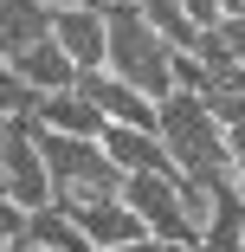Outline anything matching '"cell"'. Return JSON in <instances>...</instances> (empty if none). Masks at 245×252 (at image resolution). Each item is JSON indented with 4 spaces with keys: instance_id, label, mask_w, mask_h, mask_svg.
Returning <instances> with one entry per match:
<instances>
[{
    "instance_id": "15",
    "label": "cell",
    "mask_w": 245,
    "mask_h": 252,
    "mask_svg": "<svg viewBox=\"0 0 245 252\" xmlns=\"http://www.w3.org/2000/svg\"><path fill=\"white\" fill-rule=\"evenodd\" d=\"M0 246H7V252H26V246H32V214L13 207V200L0 207Z\"/></svg>"
},
{
    "instance_id": "14",
    "label": "cell",
    "mask_w": 245,
    "mask_h": 252,
    "mask_svg": "<svg viewBox=\"0 0 245 252\" xmlns=\"http://www.w3.org/2000/svg\"><path fill=\"white\" fill-rule=\"evenodd\" d=\"M32 246H52V252H97V246L84 239V226H78V220L58 207V200L32 214Z\"/></svg>"
},
{
    "instance_id": "1",
    "label": "cell",
    "mask_w": 245,
    "mask_h": 252,
    "mask_svg": "<svg viewBox=\"0 0 245 252\" xmlns=\"http://www.w3.org/2000/svg\"><path fill=\"white\" fill-rule=\"evenodd\" d=\"M162 142L174 156V175H187V181L213 188V181L239 175V149H232L226 123L207 110V97H193V91H174L162 104Z\"/></svg>"
},
{
    "instance_id": "6",
    "label": "cell",
    "mask_w": 245,
    "mask_h": 252,
    "mask_svg": "<svg viewBox=\"0 0 245 252\" xmlns=\"http://www.w3.org/2000/svg\"><path fill=\"white\" fill-rule=\"evenodd\" d=\"M78 91H84L90 104L110 117V129H162V104H155V97H142L136 84L110 78V71H90V78H78Z\"/></svg>"
},
{
    "instance_id": "13",
    "label": "cell",
    "mask_w": 245,
    "mask_h": 252,
    "mask_svg": "<svg viewBox=\"0 0 245 252\" xmlns=\"http://www.w3.org/2000/svg\"><path fill=\"white\" fill-rule=\"evenodd\" d=\"M136 7H142V20H149L168 45H174V52H200V26H193V13H187V0H136Z\"/></svg>"
},
{
    "instance_id": "9",
    "label": "cell",
    "mask_w": 245,
    "mask_h": 252,
    "mask_svg": "<svg viewBox=\"0 0 245 252\" xmlns=\"http://www.w3.org/2000/svg\"><path fill=\"white\" fill-rule=\"evenodd\" d=\"M104 149H110V162H116L129 181H136V175H174V156H168L162 129H110Z\"/></svg>"
},
{
    "instance_id": "2",
    "label": "cell",
    "mask_w": 245,
    "mask_h": 252,
    "mask_svg": "<svg viewBox=\"0 0 245 252\" xmlns=\"http://www.w3.org/2000/svg\"><path fill=\"white\" fill-rule=\"evenodd\" d=\"M110 13V78H123V84H136L142 97H155V104H168V97L181 91L174 84V45L149 26V20H142V7H136V0H123V7H104Z\"/></svg>"
},
{
    "instance_id": "19",
    "label": "cell",
    "mask_w": 245,
    "mask_h": 252,
    "mask_svg": "<svg viewBox=\"0 0 245 252\" xmlns=\"http://www.w3.org/2000/svg\"><path fill=\"white\" fill-rule=\"evenodd\" d=\"M116 252H168L162 239H136V246H116Z\"/></svg>"
},
{
    "instance_id": "20",
    "label": "cell",
    "mask_w": 245,
    "mask_h": 252,
    "mask_svg": "<svg viewBox=\"0 0 245 252\" xmlns=\"http://www.w3.org/2000/svg\"><path fill=\"white\" fill-rule=\"evenodd\" d=\"M232 149H239V175H232V181H239V194H245V136H232Z\"/></svg>"
},
{
    "instance_id": "3",
    "label": "cell",
    "mask_w": 245,
    "mask_h": 252,
    "mask_svg": "<svg viewBox=\"0 0 245 252\" xmlns=\"http://www.w3.org/2000/svg\"><path fill=\"white\" fill-rule=\"evenodd\" d=\"M0 188H7V200L26 207V214H39V207L58 200L52 168H45V149H39V123L0 117Z\"/></svg>"
},
{
    "instance_id": "22",
    "label": "cell",
    "mask_w": 245,
    "mask_h": 252,
    "mask_svg": "<svg viewBox=\"0 0 245 252\" xmlns=\"http://www.w3.org/2000/svg\"><path fill=\"white\" fill-rule=\"evenodd\" d=\"M26 252H52V246H26Z\"/></svg>"
},
{
    "instance_id": "23",
    "label": "cell",
    "mask_w": 245,
    "mask_h": 252,
    "mask_svg": "<svg viewBox=\"0 0 245 252\" xmlns=\"http://www.w3.org/2000/svg\"><path fill=\"white\" fill-rule=\"evenodd\" d=\"M239 7H245V0H239Z\"/></svg>"
},
{
    "instance_id": "4",
    "label": "cell",
    "mask_w": 245,
    "mask_h": 252,
    "mask_svg": "<svg viewBox=\"0 0 245 252\" xmlns=\"http://www.w3.org/2000/svg\"><path fill=\"white\" fill-rule=\"evenodd\" d=\"M123 200L136 207V220L149 226V239H162L174 252H200V226H193L187 200H181V175H136L123 188Z\"/></svg>"
},
{
    "instance_id": "8",
    "label": "cell",
    "mask_w": 245,
    "mask_h": 252,
    "mask_svg": "<svg viewBox=\"0 0 245 252\" xmlns=\"http://www.w3.org/2000/svg\"><path fill=\"white\" fill-rule=\"evenodd\" d=\"M7 71H13V78H26V84H32V91H45V97L78 91V65L65 59V45H58V39H39V45H26V52H13V59H7Z\"/></svg>"
},
{
    "instance_id": "5",
    "label": "cell",
    "mask_w": 245,
    "mask_h": 252,
    "mask_svg": "<svg viewBox=\"0 0 245 252\" xmlns=\"http://www.w3.org/2000/svg\"><path fill=\"white\" fill-rule=\"evenodd\" d=\"M52 39L65 45V59L78 65V78H90V71L110 65V13H104V7H71V13H58V20H52Z\"/></svg>"
},
{
    "instance_id": "7",
    "label": "cell",
    "mask_w": 245,
    "mask_h": 252,
    "mask_svg": "<svg viewBox=\"0 0 245 252\" xmlns=\"http://www.w3.org/2000/svg\"><path fill=\"white\" fill-rule=\"evenodd\" d=\"M58 207L84 226V239L97 252H116V246H136V239H149V226L136 220L129 200H58Z\"/></svg>"
},
{
    "instance_id": "18",
    "label": "cell",
    "mask_w": 245,
    "mask_h": 252,
    "mask_svg": "<svg viewBox=\"0 0 245 252\" xmlns=\"http://www.w3.org/2000/svg\"><path fill=\"white\" fill-rule=\"evenodd\" d=\"M39 7H52V13H71V7H97V0H39Z\"/></svg>"
},
{
    "instance_id": "10",
    "label": "cell",
    "mask_w": 245,
    "mask_h": 252,
    "mask_svg": "<svg viewBox=\"0 0 245 252\" xmlns=\"http://www.w3.org/2000/svg\"><path fill=\"white\" fill-rule=\"evenodd\" d=\"M39 129H52V136H84V142H104V136H110V117L97 110L84 91H58V97H45Z\"/></svg>"
},
{
    "instance_id": "21",
    "label": "cell",
    "mask_w": 245,
    "mask_h": 252,
    "mask_svg": "<svg viewBox=\"0 0 245 252\" xmlns=\"http://www.w3.org/2000/svg\"><path fill=\"white\" fill-rule=\"evenodd\" d=\"M97 7H123V0H97Z\"/></svg>"
},
{
    "instance_id": "12",
    "label": "cell",
    "mask_w": 245,
    "mask_h": 252,
    "mask_svg": "<svg viewBox=\"0 0 245 252\" xmlns=\"http://www.w3.org/2000/svg\"><path fill=\"white\" fill-rule=\"evenodd\" d=\"M52 7H39V0H0V52H26V45H39V39H52Z\"/></svg>"
},
{
    "instance_id": "16",
    "label": "cell",
    "mask_w": 245,
    "mask_h": 252,
    "mask_svg": "<svg viewBox=\"0 0 245 252\" xmlns=\"http://www.w3.org/2000/svg\"><path fill=\"white\" fill-rule=\"evenodd\" d=\"M187 13H193V26H200V32H213V26L239 20L245 7H239V0H187Z\"/></svg>"
},
{
    "instance_id": "17",
    "label": "cell",
    "mask_w": 245,
    "mask_h": 252,
    "mask_svg": "<svg viewBox=\"0 0 245 252\" xmlns=\"http://www.w3.org/2000/svg\"><path fill=\"white\" fill-rule=\"evenodd\" d=\"M213 32L226 39V52H232V59L245 65V13H239V20H226V26H213Z\"/></svg>"
},
{
    "instance_id": "11",
    "label": "cell",
    "mask_w": 245,
    "mask_h": 252,
    "mask_svg": "<svg viewBox=\"0 0 245 252\" xmlns=\"http://www.w3.org/2000/svg\"><path fill=\"white\" fill-rule=\"evenodd\" d=\"M200 252H245V194H239V181H213V220L200 233Z\"/></svg>"
}]
</instances>
